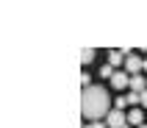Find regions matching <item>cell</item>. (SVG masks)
Instances as JSON below:
<instances>
[{
  "label": "cell",
  "instance_id": "9c48e42d",
  "mask_svg": "<svg viewBox=\"0 0 147 128\" xmlns=\"http://www.w3.org/2000/svg\"><path fill=\"white\" fill-rule=\"evenodd\" d=\"M114 67H111V64H106V67H103V70H100V75H103V78H114Z\"/></svg>",
  "mask_w": 147,
  "mask_h": 128
},
{
  "label": "cell",
  "instance_id": "9a60e30c",
  "mask_svg": "<svg viewBox=\"0 0 147 128\" xmlns=\"http://www.w3.org/2000/svg\"><path fill=\"white\" fill-rule=\"evenodd\" d=\"M139 128H147V125H139Z\"/></svg>",
  "mask_w": 147,
  "mask_h": 128
},
{
  "label": "cell",
  "instance_id": "7c38bea8",
  "mask_svg": "<svg viewBox=\"0 0 147 128\" xmlns=\"http://www.w3.org/2000/svg\"><path fill=\"white\" fill-rule=\"evenodd\" d=\"M83 128H108V125H106V123H86Z\"/></svg>",
  "mask_w": 147,
  "mask_h": 128
},
{
  "label": "cell",
  "instance_id": "ba28073f",
  "mask_svg": "<svg viewBox=\"0 0 147 128\" xmlns=\"http://www.w3.org/2000/svg\"><path fill=\"white\" fill-rule=\"evenodd\" d=\"M128 123H131V125H142V112H139V109H131V114H128Z\"/></svg>",
  "mask_w": 147,
  "mask_h": 128
},
{
  "label": "cell",
  "instance_id": "52a82bcc",
  "mask_svg": "<svg viewBox=\"0 0 147 128\" xmlns=\"http://www.w3.org/2000/svg\"><path fill=\"white\" fill-rule=\"evenodd\" d=\"M94 61V48H83L81 50V64L86 67V64H92Z\"/></svg>",
  "mask_w": 147,
  "mask_h": 128
},
{
  "label": "cell",
  "instance_id": "5b68a950",
  "mask_svg": "<svg viewBox=\"0 0 147 128\" xmlns=\"http://www.w3.org/2000/svg\"><path fill=\"white\" fill-rule=\"evenodd\" d=\"M128 61V53L125 50H108V64L111 67H119V64Z\"/></svg>",
  "mask_w": 147,
  "mask_h": 128
},
{
  "label": "cell",
  "instance_id": "3957f363",
  "mask_svg": "<svg viewBox=\"0 0 147 128\" xmlns=\"http://www.w3.org/2000/svg\"><path fill=\"white\" fill-rule=\"evenodd\" d=\"M125 123H128L125 112H119V109H111V112H108V120H106L108 128H125Z\"/></svg>",
  "mask_w": 147,
  "mask_h": 128
},
{
  "label": "cell",
  "instance_id": "5bb4252c",
  "mask_svg": "<svg viewBox=\"0 0 147 128\" xmlns=\"http://www.w3.org/2000/svg\"><path fill=\"white\" fill-rule=\"evenodd\" d=\"M144 70H147V59H144Z\"/></svg>",
  "mask_w": 147,
  "mask_h": 128
},
{
  "label": "cell",
  "instance_id": "7a4b0ae2",
  "mask_svg": "<svg viewBox=\"0 0 147 128\" xmlns=\"http://www.w3.org/2000/svg\"><path fill=\"white\" fill-rule=\"evenodd\" d=\"M144 70V59L142 56H136V53H128V61H125V72H128V75H139V72Z\"/></svg>",
  "mask_w": 147,
  "mask_h": 128
},
{
  "label": "cell",
  "instance_id": "277c9868",
  "mask_svg": "<svg viewBox=\"0 0 147 128\" xmlns=\"http://www.w3.org/2000/svg\"><path fill=\"white\" fill-rule=\"evenodd\" d=\"M111 86H114V89L131 86V75H128V72H122V70H117V72H114V78H111Z\"/></svg>",
  "mask_w": 147,
  "mask_h": 128
},
{
  "label": "cell",
  "instance_id": "2e32d148",
  "mask_svg": "<svg viewBox=\"0 0 147 128\" xmlns=\"http://www.w3.org/2000/svg\"><path fill=\"white\" fill-rule=\"evenodd\" d=\"M125 128H128V125H125Z\"/></svg>",
  "mask_w": 147,
  "mask_h": 128
},
{
  "label": "cell",
  "instance_id": "4fadbf2b",
  "mask_svg": "<svg viewBox=\"0 0 147 128\" xmlns=\"http://www.w3.org/2000/svg\"><path fill=\"white\" fill-rule=\"evenodd\" d=\"M142 106H144V109H147V89H144V92H142Z\"/></svg>",
  "mask_w": 147,
  "mask_h": 128
},
{
  "label": "cell",
  "instance_id": "8992f818",
  "mask_svg": "<svg viewBox=\"0 0 147 128\" xmlns=\"http://www.w3.org/2000/svg\"><path fill=\"white\" fill-rule=\"evenodd\" d=\"M144 89H147V78H142V75H131V92L142 95Z\"/></svg>",
  "mask_w": 147,
  "mask_h": 128
},
{
  "label": "cell",
  "instance_id": "30bf717a",
  "mask_svg": "<svg viewBox=\"0 0 147 128\" xmlns=\"http://www.w3.org/2000/svg\"><path fill=\"white\" fill-rule=\"evenodd\" d=\"M114 103H117V109L122 112V109H128V106H131V100H128V97H117Z\"/></svg>",
  "mask_w": 147,
  "mask_h": 128
},
{
  "label": "cell",
  "instance_id": "6da1fadb",
  "mask_svg": "<svg viewBox=\"0 0 147 128\" xmlns=\"http://www.w3.org/2000/svg\"><path fill=\"white\" fill-rule=\"evenodd\" d=\"M111 112L108 109V92L103 86H86L81 92V114L83 120H100V117H106Z\"/></svg>",
  "mask_w": 147,
  "mask_h": 128
},
{
  "label": "cell",
  "instance_id": "8fae6325",
  "mask_svg": "<svg viewBox=\"0 0 147 128\" xmlns=\"http://www.w3.org/2000/svg\"><path fill=\"white\" fill-rule=\"evenodd\" d=\"M81 84H83V89H86V86H92V78H89V75H86V72H83V75H81Z\"/></svg>",
  "mask_w": 147,
  "mask_h": 128
}]
</instances>
